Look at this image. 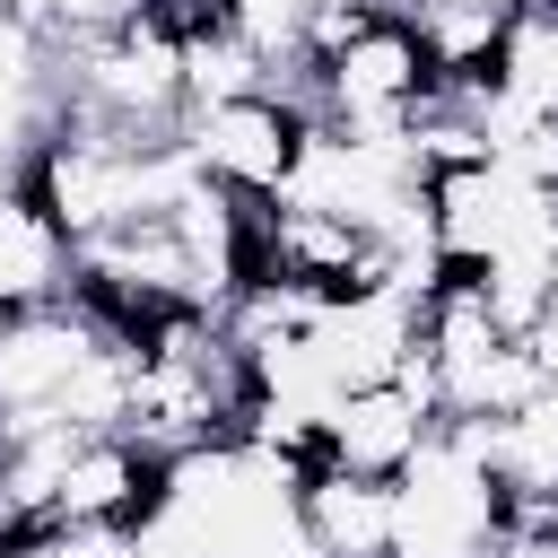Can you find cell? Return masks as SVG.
Listing matches in <instances>:
<instances>
[{
    "label": "cell",
    "mask_w": 558,
    "mask_h": 558,
    "mask_svg": "<svg viewBox=\"0 0 558 558\" xmlns=\"http://www.w3.org/2000/svg\"><path fill=\"white\" fill-rule=\"evenodd\" d=\"M244 401H253V366L218 331V314H157L140 331V375H131L122 436L148 445L157 462H174L192 445H227L244 427Z\"/></svg>",
    "instance_id": "obj_1"
},
{
    "label": "cell",
    "mask_w": 558,
    "mask_h": 558,
    "mask_svg": "<svg viewBox=\"0 0 558 558\" xmlns=\"http://www.w3.org/2000/svg\"><path fill=\"white\" fill-rule=\"evenodd\" d=\"M61 122L113 131V140H183L192 87H183V44H174V26L148 9V17H131V26H113V35L61 44Z\"/></svg>",
    "instance_id": "obj_2"
},
{
    "label": "cell",
    "mask_w": 558,
    "mask_h": 558,
    "mask_svg": "<svg viewBox=\"0 0 558 558\" xmlns=\"http://www.w3.org/2000/svg\"><path fill=\"white\" fill-rule=\"evenodd\" d=\"M506 488L480 453V418H436L418 462L392 480V558H497Z\"/></svg>",
    "instance_id": "obj_3"
},
{
    "label": "cell",
    "mask_w": 558,
    "mask_h": 558,
    "mask_svg": "<svg viewBox=\"0 0 558 558\" xmlns=\"http://www.w3.org/2000/svg\"><path fill=\"white\" fill-rule=\"evenodd\" d=\"M436 96V61L418 44V26L401 9H375L331 61H314V122L349 131V140H401Z\"/></svg>",
    "instance_id": "obj_4"
},
{
    "label": "cell",
    "mask_w": 558,
    "mask_h": 558,
    "mask_svg": "<svg viewBox=\"0 0 558 558\" xmlns=\"http://www.w3.org/2000/svg\"><path fill=\"white\" fill-rule=\"evenodd\" d=\"M105 340H113V323L87 296H70V288L44 296V305L0 314V436H17V427H70L78 375L96 366Z\"/></svg>",
    "instance_id": "obj_5"
},
{
    "label": "cell",
    "mask_w": 558,
    "mask_h": 558,
    "mask_svg": "<svg viewBox=\"0 0 558 558\" xmlns=\"http://www.w3.org/2000/svg\"><path fill=\"white\" fill-rule=\"evenodd\" d=\"M296 148H305V105H288L279 87L201 105V113L183 122V157L201 166V183H218V192L244 201V209H262V201L288 192Z\"/></svg>",
    "instance_id": "obj_6"
},
{
    "label": "cell",
    "mask_w": 558,
    "mask_h": 558,
    "mask_svg": "<svg viewBox=\"0 0 558 558\" xmlns=\"http://www.w3.org/2000/svg\"><path fill=\"white\" fill-rule=\"evenodd\" d=\"M253 279L296 288V296H349V288H384L375 270V235L331 218V209H296V201H262L253 209Z\"/></svg>",
    "instance_id": "obj_7"
},
{
    "label": "cell",
    "mask_w": 558,
    "mask_h": 558,
    "mask_svg": "<svg viewBox=\"0 0 558 558\" xmlns=\"http://www.w3.org/2000/svg\"><path fill=\"white\" fill-rule=\"evenodd\" d=\"M410 349H418V296H401V288H349L305 323V357L331 392L392 384L410 366Z\"/></svg>",
    "instance_id": "obj_8"
},
{
    "label": "cell",
    "mask_w": 558,
    "mask_h": 558,
    "mask_svg": "<svg viewBox=\"0 0 558 558\" xmlns=\"http://www.w3.org/2000/svg\"><path fill=\"white\" fill-rule=\"evenodd\" d=\"M532 201H541V183H523L506 157L453 166V174H427V183H418V209H427V235H436L445 270H480V262L523 227Z\"/></svg>",
    "instance_id": "obj_9"
},
{
    "label": "cell",
    "mask_w": 558,
    "mask_h": 558,
    "mask_svg": "<svg viewBox=\"0 0 558 558\" xmlns=\"http://www.w3.org/2000/svg\"><path fill=\"white\" fill-rule=\"evenodd\" d=\"M436 436V410L401 384H357V392H331L323 427H314V462L331 471H357V480H401L418 462V445Z\"/></svg>",
    "instance_id": "obj_10"
},
{
    "label": "cell",
    "mask_w": 558,
    "mask_h": 558,
    "mask_svg": "<svg viewBox=\"0 0 558 558\" xmlns=\"http://www.w3.org/2000/svg\"><path fill=\"white\" fill-rule=\"evenodd\" d=\"M157 453L131 445L122 427L113 436H78L70 462H61V488H52V514L44 523H148L157 506Z\"/></svg>",
    "instance_id": "obj_11"
},
{
    "label": "cell",
    "mask_w": 558,
    "mask_h": 558,
    "mask_svg": "<svg viewBox=\"0 0 558 558\" xmlns=\"http://www.w3.org/2000/svg\"><path fill=\"white\" fill-rule=\"evenodd\" d=\"M296 523L323 558H392V480H357V471H296Z\"/></svg>",
    "instance_id": "obj_12"
},
{
    "label": "cell",
    "mask_w": 558,
    "mask_h": 558,
    "mask_svg": "<svg viewBox=\"0 0 558 558\" xmlns=\"http://www.w3.org/2000/svg\"><path fill=\"white\" fill-rule=\"evenodd\" d=\"M488 122L497 140L506 131H532V122H558V0L549 9H523L488 61Z\"/></svg>",
    "instance_id": "obj_13"
},
{
    "label": "cell",
    "mask_w": 558,
    "mask_h": 558,
    "mask_svg": "<svg viewBox=\"0 0 558 558\" xmlns=\"http://www.w3.org/2000/svg\"><path fill=\"white\" fill-rule=\"evenodd\" d=\"M480 453H488L506 506H558V384L514 418H480Z\"/></svg>",
    "instance_id": "obj_14"
},
{
    "label": "cell",
    "mask_w": 558,
    "mask_h": 558,
    "mask_svg": "<svg viewBox=\"0 0 558 558\" xmlns=\"http://www.w3.org/2000/svg\"><path fill=\"white\" fill-rule=\"evenodd\" d=\"M157 0H44V26L61 35V44H78V35H113V26H131V17H148Z\"/></svg>",
    "instance_id": "obj_15"
},
{
    "label": "cell",
    "mask_w": 558,
    "mask_h": 558,
    "mask_svg": "<svg viewBox=\"0 0 558 558\" xmlns=\"http://www.w3.org/2000/svg\"><path fill=\"white\" fill-rule=\"evenodd\" d=\"M497 558H558V523H549V506H514Z\"/></svg>",
    "instance_id": "obj_16"
},
{
    "label": "cell",
    "mask_w": 558,
    "mask_h": 558,
    "mask_svg": "<svg viewBox=\"0 0 558 558\" xmlns=\"http://www.w3.org/2000/svg\"><path fill=\"white\" fill-rule=\"evenodd\" d=\"M532 349H541V366H549V384H558V305H549V323L532 331Z\"/></svg>",
    "instance_id": "obj_17"
},
{
    "label": "cell",
    "mask_w": 558,
    "mask_h": 558,
    "mask_svg": "<svg viewBox=\"0 0 558 558\" xmlns=\"http://www.w3.org/2000/svg\"><path fill=\"white\" fill-rule=\"evenodd\" d=\"M471 9H497V17H523V9H549V0H471Z\"/></svg>",
    "instance_id": "obj_18"
},
{
    "label": "cell",
    "mask_w": 558,
    "mask_h": 558,
    "mask_svg": "<svg viewBox=\"0 0 558 558\" xmlns=\"http://www.w3.org/2000/svg\"><path fill=\"white\" fill-rule=\"evenodd\" d=\"M0 558H26V549H17V541H0Z\"/></svg>",
    "instance_id": "obj_19"
},
{
    "label": "cell",
    "mask_w": 558,
    "mask_h": 558,
    "mask_svg": "<svg viewBox=\"0 0 558 558\" xmlns=\"http://www.w3.org/2000/svg\"><path fill=\"white\" fill-rule=\"evenodd\" d=\"M549 523H558V506H549Z\"/></svg>",
    "instance_id": "obj_20"
}]
</instances>
